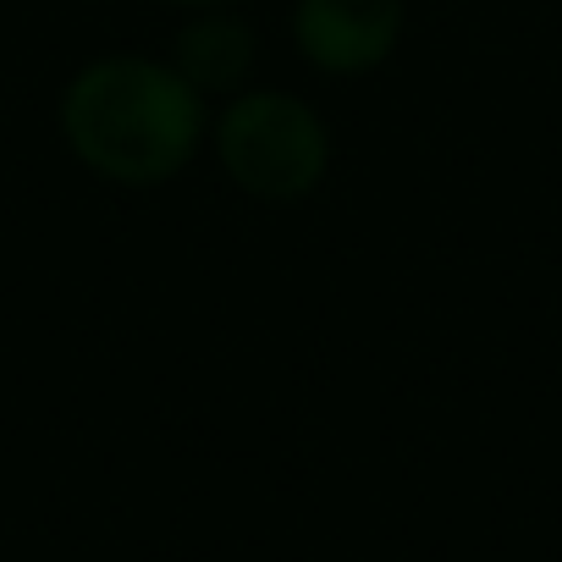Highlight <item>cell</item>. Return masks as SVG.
<instances>
[{"instance_id": "2", "label": "cell", "mask_w": 562, "mask_h": 562, "mask_svg": "<svg viewBox=\"0 0 562 562\" xmlns=\"http://www.w3.org/2000/svg\"><path fill=\"white\" fill-rule=\"evenodd\" d=\"M204 155L254 204H304L326 188L337 166V138L310 94L248 83L210 111Z\"/></svg>"}, {"instance_id": "1", "label": "cell", "mask_w": 562, "mask_h": 562, "mask_svg": "<svg viewBox=\"0 0 562 562\" xmlns=\"http://www.w3.org/2000/svg\"><path fill=\"white\" fill-rule=\"evenodd\" d=\"M210 100L149 50H105L67 72L56 133L78 171L122 193H155L193 171L210 144Z\"/></svg>"}, {"instance_id": "4", "label": "cell", "mask_w": 562, "mask_h": 562, "mask_svg": "<svg viewBox=\"0 0 562 562\" xmlns=\"http://www.w3.org/2000/svg\"><path fill=\"white\" fill-rule=\"evenodd\" d=\"M210 105L243 94L248 83H259V29L248 18V7H199V12H177V29L160 50Z\"/></svg>"}, {"instance_id": "3", "label": "cell", "mask_w": 562, "mask_h": 562, "mask_svg": "<svg viewBox=\"0 0 562 562\" xmlns=\"http://www.w3.org/2000/svg\"><path fill=\"white\" fill-rule=\"evenodd\" d=\"M408 29V0H293L288 40L293 56L321 78L381 72Z\"/></svg>"}, {"instance_id": "5", "label": "cell", "mask_w": 562, "mask_h": 562, "mask_svg": "<svg viewBox=\"0 0 562 562\" xmlns=\"http://www.w3.org/2000/svg\"><path fill=\"white\" fill-rule=\"evenodd\" d=\"M166 12H199V7H254V0H155Z\"/></svg>"}]
</instances>
